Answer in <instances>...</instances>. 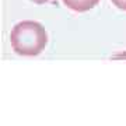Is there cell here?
<instances>
[{
  "instance_id": "cell-4",
  "label": "cell",
  "mask_w": 126,
  "mask_h": 126,
  "mask_svg": "<svg viewBox=\"0 0 126 126\" xmlns=\"http://www.w3.org/2000/svg\"><path fill=\"white\" fill-rule=\"evenodd\" d=\"M32 1H35V3L41 4V3H45V1H48V0H32Z\"/></svg>"
},
{
  "instance_id": "cell-1",
  "label": "cell",
  "mask_w": 126,
  "mask_h": 126,
  "mask_svg": "<svg viewBox=\"0 0 126 126\" xmlns=\"http://www.w3.org/2000/svg\"><path fill=\"white\" fill-rule=\"evenodd\" d=\"M11 48L20 56H36L45 49L48 34L44 25L36 21H20L10 32Z\"/></svg>"
},
{
  "instance_id": "cell-3",
  "label": "cell",
  "mask_w": 126,
  "mask_h": 126,
  "mask_svg": "<svg viewBox=\"0 0 126 126\" xmlns=\"http://www.w3.org/2000/svg\"><path fill=\"white\" fill-rule=\"evenodd\" d=\"M111 1H112V4L115 6V7L126 11V0H111Z\"/></svg>"
},
{
  "instance_id": "cell-2",
  "label": "cell",
  "mask_w": 126,
  "mask_h": 126,
  "mask_svg": "<svg viewBox=\"0 0 126 126\" xmlns=\"http://www.w3.org/2000/svg\"><path fill=\"white\" fill-rule=\"evenodd\" d=\"M62 1L64 3L66 7H69L73 11H77V13L88 11L99 3V0H62Z\"/></svg>"
}]
</instances>
